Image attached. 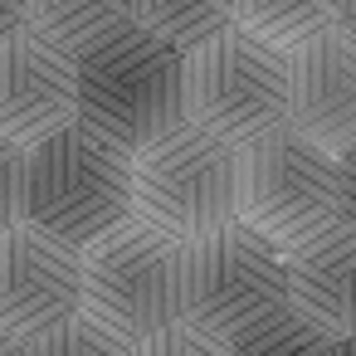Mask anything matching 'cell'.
<instances>
[{
	"label": "cell",
	"mask_w": 356,
	"mask_h": 356,
	"mask_svg": "<svg viewBox=\"0 0 356 356\" xmlns=\"http://www.w3.org/2000/svg\"><path fill=\"white\" fill-rule=\"evenodd\" d=\"M332 356H356V332L337 337V341H332Z\"/></svg>",
	"instance_id": "7402d4cb"
},
{
	"label": "cell",
	"mask_w": 356,
	"mask_h": 356,
	"mask_svg": "<svg viewBox=\"0 0 356 356\" xmlns=\"http://www.w3.org/2000/svg\"><path fill=\"white\" fill-rule=\"evenodd\" d=\"M288 273V307L307 317L332 341L356 332V229L327 225L322 234L283 249Z\"/></svg>",
	"instance_id": "8fae6325"
},
{
	"label": "cell",
	"mask_w": 356,
	"mask_h": 356,
	"mask_svg": "<svg viewBox=\"0 0 356 356\" xmlns=\"http://www.w3.org/2000/svg\"><path fill=\"white\" fill-rule=\"evenodd\" d=\"M337 30H346L356 40V0H337Z\"/></svg>",
	"instance_id": "44dd1931"
},
{
	"label": "cell",
	"mask_w": 356,
	"mask_h": 356,
	"mask_svg": "<svg viewBox=\"0 0 356 356\" xmlns=\"http://www.w3.org/2000/svg\"><path fill=\"white\" fill-rule=\"evenodd\" d=\"M25 356H132V341H122L118 332H108L103 322L74 312L69 322L49 327L44 337L25 341Z\"/></svg>",
	"instance_id": "2e32d148"
},
{
	"label": "cell",
	"mask_w": 356,
	"mask_h": 356,
	"mask_svg": "<svg viewBox=\"0 0 356 356\" xmlns=\"http://www.w3.org/2000/svg\"><path fill=\"white\" fill-rule=\"evenodd\" d=\"M132 356H234V351H229V337L176 317V322H166V327L137 337V341H132Z\"/></svg>",
	"instance_id": "e0dca14e"
},
{
	"label": "cell",
	"mask_w": 356,
	"mask_h": 356,
	"mask_svg": "<svg viewBox=\"0 0 356 356\" xmlns=\"http://www.w3.org/2000/svg\"><path fill=\"white\" fill-rule=\"evenodd\" d=\"M25 220V147L0 137V229Z\"/></svg>",
	"instance_id": "ac0fdd59"
},
{
	"label": "cell",
	"mask_w": 356,
	"mask_h": 356,
	"mask_svg": "<svg viewBox=\"0 0 356 356\" xmlns=\"http://www.w3.org/2000/svg\"><path fill=\"white\" fill-rule=\"evenodd\" d=\"M0 356H25V341H15V337L0 332Z\"/></svg>",
	"instance_id": "603a6c76"
},
{
	"label": "cell",
	"mask_w": 356,
	"mask_h": 356,
	"mask_svg": "<svg viewBox=\"0 0 356 356\" xmlns=\"http://www.w3.org/2000/svg\"><path fill=\"white\" fill-rule=\"evenodd\" d=\"M288 122L332 156L356 147V40L346 30L332 25L288 49Z\"/></svg>",
	"instance_id": "30bf717a"
},
{
	"label": "cell",
	"mask_w": 356,
	"mask_h": 356,
	"mask_svg": "<svg viewBox=\"0 0 356 356\" xmlns=\"http://www.w3.org/2000/svg\"><path fill=\"white\" fill-rule=\"evenodd\" d=\"M83 317L103 322L122 341H137L181 317V239L147 220H122L103 239L83 244Z\"/></svg>",
	"instance_id": "5b68a950"
},
{
	"label": "cell",
	"mask_w": 356,
	"mask_h": 356,
	"mask_svg": "<svg viewBox=\"0 0 356 356\" xmlns=\"http://www.w3.org/2000/svg\"><path fill=\"white\" fill-rule=\"evenodd\" d=\"M83 302V249L20 220L0 229V332L35 341Z\"/></svg>",
	"instance_id": "ba28073f"
},
{
	"label": "cell",
	"mask_w": 356,
	"mask_h": 356,
	"mask_svg": "<svg viewBox=\"0 0 356 356\" xmlns=\"http://www.w3.org/2000/svg\"><path fill=\"white\" fill-rule=\"evenodd\" d=\"M229 351L234 356H332V337L317 332L293 307H278V312L249 322L244 332H234Z\"/></svg>",
	"instance_id": "9a60e30c"
},
{
	"label": "cell",
	"mask_w": 356,
	"mask_h": 356,
	"mask_svg": "<svg viewBox=\"0 0 356 356\" xmlns=\"http://www.w3.org/2000/svg\"><path fill=\"white\" fill-rule=\"evenodd\" d=\"M30 15V0H0V40H6L10 30H20Z\"/></svg>",
	"instance_id": "ffe728a7"
},
{
	"label": "cell",
	"mask_w": 356,
	"mask_h": 356,
	"mask_svg": "<svg viewBox=\"0 0 356 356\" xmlns=\"http://www.w3.org/2000/svg\"><path fill=\"white\" fill-rule=\"evenodd\" d=\"M234 25L288 54L337 25V0H234Z\"/></svg>",
	"instance_id": "7c38bea8"
},
{
	"label": "cell",
	"mask_w": 356,
	"mask_h": 356,
	"mask_svg": "<svg viewBox=\"0 0 356 356\" xmlns=\"http://www.w3.org/2000/svg\"><path fill=\"white\" fill-rule=\"evenodd\" d=\"M25 220L83 249L132 220V152L88 122L25 147Z\"/></svg>",
	"instance_id": "6da1fadb"
},
{
	"label": "cell",
	"mask_w": 356,
	"mask_h": 356,
	"mask_svg": "<svg viewBox=\"0 0 356 356\" xmlns=\"http://www.w3.org/2000/svg\"><path fill=\"white\" fill-rule=\"evenodd\" d=\"M268 244L293 249L337 225V156L302 137L288 118L239 147V210Z\"/></svg>",
	"instance_id": "277c9868"
},
{
	"label": "cell",
	"mask_w": 356,
	"mask_h": 356,
	"mask_svg": "<svg viewBox=\"0 0 356 356\" xmlns=\"http://www.w3.org/2000/svg\"><path fill=\"white\" fill-rule=\"evenodd\" d=\"M181 98L186 122L244 147L288 118V54L229 25L225 35L186 49Z\"/></svg>",
	"instance_id": "8992f818"
},
{
	"label": "cell",
	"mask_w": 356,
	"mask_h": 356,
	"mask_svg": "<svg viewBox=\"0 0 356 356\" xmlns=\"http://www.w3.org/2000/svg\"><path fill=\"white\" fill-rule=\"evenodd\" d=\"M239 210V147L195 127L176 122L171 132L152 137L132 152V215L152 229L191 244Z\"/></svg>",
	"instance_id": "3957f363"
},
{
	"label": "cell",
	"mask_w": 356,
	"mask_h": 356,
	"mask_svg": "<svg viewBox=\"0 0 356 356\" xmlns=\"http://www.w3.org/2000/svg\"><path fill=\"white\" fill-rule=\"evenodd\" d=\"M79 118V69L74 54L20 25L0 40V137L20 147L44 142L49 132Z\"/></svg>",
	"instance_id": "9c48e42d"
},
{
	"label": "cell",
	"mask_w": 356,
	"mask_h": 356,
	"mask_svg": "<svg viewBox=\"0 0 356 356\" xmlns=\"http://www.w3.org/2000/svg\"><path fill=\"white\" fill-rule=\"evenodd\" d=\"M74 69H79V122H88L93 132L113 137L127 152L186 122L181 98L186 54L142 30L137 20L79 49Z\"/></svg>",
	"instance_id": "7a4b0ae2"
},
{
	"label": "cell",
	"mask_w": 356,
	"mask_h": 356,
	"mask_svg": "<svg viewBox=\"0 0 356 356\" xmlns=\"http://www.w3.org/2000/svg\"><path fill=\"white\" fill-rule=\"evenodd\" d=\"M132 20L186 54L234 25V0H132Z\"/></svg>",
	"instance_id": "5bb4252c"
},
{
	"label": "cell",
	"mask_w": 356,
	"mask_h": 356,
	"mask_svg": "<svg viewBox=\"0 0 356 356\" xmlns=\"http://www.w3.org/2000/svg\"><path fill=\"white\" fill-rule=\"evenodd\" d=\"M337 220L356 229V147L337 156Z\"/></svg>",
	"instance_id": "d6986e66"
},
{
	"label": "cell",
	"mask_w": 356,
	"mask_h": 356,
	"mask_svg": "<svg viewBox=\"0 0 356 356\" xmlns=\"http://www.w3.org/2000/svg\"><path fill=\"white\" fill-rule=\"evenodd\" d=\"M288 307L283 249L268 244L244 220H229L191 244H181V317L220 337Z\"/></svg>",
	"instance_id": "52a82bcc"
},
{
	"label": "cell",
	"mask_w": 356,
	"mask_h": 356,
	"mask_svg": "<svg viewBox=\"0 0 356 356\" xmlns=\"http://www.w3.org/2000/svg\"><path fill=\"white\" fill-rule=\"evenodd\" d=\"M127 20H132V0H30V15H25L30 30H40L69 54L88 49L93 40L113 35Z\"/></svg>",
	"instance_id": "4fadbf2b"
}]
</instances>
